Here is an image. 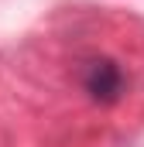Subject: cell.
<instances>
[{"label": "cell", "instance_id": "obj_1", "mask_svg": "<svg viewBox=\"0 0 144 147\" xmlns=\"http://www.w3.org/2000/svg\"><path fill=\"white\" fill-rule=\"evenodd\" d=\"M79 86L82 92L100 103V106H113L120 103V96L127 92V72L117 58L110 55H89L79 62Z\"/></svg>", "mask_w": 144, "mask_h": 147}]
</instances>
